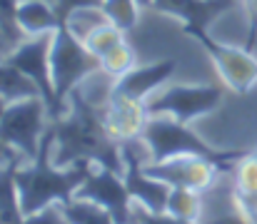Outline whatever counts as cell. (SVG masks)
<instances>
[{
    "instance_id": "obj_30",
    "label": "cell",
    "mask_w": 257,
    "mask_h": 224,
    "mask_svg": "<svg viewBox=\"0 0 257 224\" xmlns=\"http://www.w3.org/2000/svg\"><path fill=\"white\" fill-rule=\"evenodd\" d=\"M5 107H8V102H5V100H3V97H0V115H3V112H5Z\"/></svg>"
},
{
    "instance_id": "obj_3",
    "label": "cell",
    "mask_w": 257,
    "mask_h": 224,
    "mask_svg": "<svg viewBox=\"0 0 257 224\" xmlns=\"http://www.w3.org/2000/svg\"><path fill=\"white\" fill-rule=\"evenodd\" d=\"M140 137L150 147L153 162H165V159L180 157V154H195V157L215 162L217 167H227L230 159L242 157L240 152H217V149H212L190 127H185V122L175 120L170 115H150L143 132H140Z\"/></svg>"
},
{
    "instance_id": "obj_22",
    "label": "cell",
    "mask_w": 257,
    "mask_h": 224,
    "mask_svg": "<svg viewBox=\"0 0 257 224\" xmlns=\"http://www.w3.org/2000/svg\"><path fill=\"white\" fill-rule=\"evenodd\" d=\"M18 5H20V0H0V28L8 38L10 53L25 40V33L18 25Z\"/></svg>"
},
{
    "instance_id": "obj_32",
    "label": "cell",
    "mask_w": 257,
    "mask_h": 224,
    "mask_svg": "<svg viewBox=\"0 0 257 224\" xmlns=\"http://www.w3.org/2000/svg\"><path fill=\"white\" fill-rule=\"evenodd\" d=\"M50 3H58V0H50Z\"/></svg>"
},
{
    "instance_id": "obj_4",
    "label": "cell",
    "mask_w": 257,
    "mask_h": 224,
    "mask_svg": "<svg viewBox=\"0 0 257 224\" xmlns=\"http://www.w3.org/2000/svg\"><path fill=\"white\" fill-rule=\"evenodd\" d=\"M50 73L55 85V97L60 107L65 110V100L80 82L102 73V60L87 50L83 40H78L65 25H60L53 35V48H50Z\"/></svg>"
},
{
    "instance_id": "obj_19",
    "label": "cell",
    "mask_w": 257,
    "mask_h": 224,
    "mask_svg": "<svg viewBox=\"0 0 257 224\" xmlns=\"http://www.w3.org/2000/svg\"><path fill=\"white\" fill-rule=\"evenodd\" d=\"M140 0H105L102 3V10L107 15V20L120 28L122 33L133 30L138 25V15H140Z\"/></svg>"
},
{
    "instance_id": "obj_5",
    "label": "cell",
    "mask_w": 257,
    "mask_h": 224,
    "mask_svg": "<svg viewBox=\"0 0 257 224\" xmlns=\"http://www.w3.org/2000/svg\"><path fill=\"white\" fill-rule=\"evenodd\" d=\"M48 105L43 97H25L10 102L0 115V140L15 149L28 162H35L45 137Z\"/></svg>"
},
{
    "instance_id": "obj_6",
    "label": "cell",
    "mask_w": 257,
    "mask_h": 224,
    "mask_svg": "<svg viewBox=\"0 0 257 224\" xmlns=\"http://www.w3.org/2000/svg\"><path fill=\"white\" fill-rule=\"evenodd\" d=\"M222 102V87L217 85H172L168 90L153 92L145 100L150 115H170L180 122H190L200 115L212 112Z\"/></svg>"
},
{
    "instance_id": "obj_13",
    "label": "cell",
    "mask_w": 257,
    "mask_h": 224,
    "mask_svg": "<svg viewBox=\"0 0 257 224\" xmlns=\"http://www.w3.org/2000/svg\"><path fill=\"white\" fill-rule=\"evenodd\" d=\"M145 122H148V110L143 100L110 95V102L105 107V125L115 140L122 142L130 137H140Z\"/></svg>"
},
{
    "instance_id": "obj_17",
    "label": "cell",
    "mask_w": 257,
    "mask_h": 224,
    "mask_svg": "<svg viewBox=\"0 0 257 224\" xmlns=\"http://www.w3.org/2000/svg\"><path fill=\"white\" fill-rule=\"evenodd\" d=\"M107 23H110V20H107V15H105L102 8H78V10H73V13L65 18L63 25H65L78 40L85 43L97 28H102V25H107Z\"/></svg>"
},
{
    "instance_id": "obj_7",
    "label": "cell",
    "mask_w": 257,
    "mask_h": 224,
    "mask_svg": "<svg viewBox=\"0 0 257 224\" xmlns=\"http://www.w3.org/2000/svg\"><path fill=\"white\" fill-rule=\"evenodd\" d=\"M53 35H55V33H45V35H30V38H25V40H23V43L8 55V60H10L18 70H23V73L38 85L40 97H43L45 105H48V115H50L53 122H55V120L63 117L65 110L60 107V102H58V97H55V85H53V73H50V48H53Z\"/></svg>"
},
{
    "instance_id": "obj_31",
    "label": "cell",
    "mask_w": 257,
    "mask_h": 224,
    "mask_svg": "<svg viewBox=\"0 0 257 224\" xmlns=\"http://www.w3.org/2000/svg\"><path fill=\"white\" fill-rule=\"evenodd\" d=\"M140 5L145 8V5H153V0H140Z\"/></svg>"
},
{
    "instance_id": "obj_24",
    "label": "cell",
    "mask_w": 257,
    "mask_h": 224,
    "mask_svg": "<svg viewBox=\"0 0 257 224\" xmlns=\"http://www.w3.org/2000/svg\"><path fill=\"white\" fill-rule=\"evenodd\" d=\"M23 224H73V222L68 219L63 204L55 202V204H48V207H43V209H38L33 214H25Z\"/></svg>"
},
{
    "instance_id": "obj_28",
    "label": "cell",
    "mask_w": 257,
    "mask_h": 224,
    "mask_svg": "<svg viewBox=\"0 0 257 224\" xmlns=\"http://www.w3.org/2000/svg\"><path fill=\"white\" fill-rule=\"evenodd\" d=\"M20 159H23V157H20L15 149L0 140V167H5V164H10V162H20Z\"/></svg>"
},
{
    "instance_id": "obj_25",
    "label": "cell",
    "mask_w": 257,
    "mask_h": 224,
    "mask_svg": "<svg viewBox=\"0 0 257 224\" xmlns=\"http://www.w3.org/2000/svg\"><path fill=\"white\" fill-rule=\"evenodd\" d=\"M133 214H135V224H192L190 219H180L175 214H165V212H150L145 204L135 202L133 204Z\"/></svg>"
},
{
    "instance_id": "obj_11",
    "label": "cell",
    "mask_w": 257,
    "mask_h": 224,
    "mask_svg": "<svg viewBox=\"0 0 257 224\" xmlns=\"http://www.w3.org/2000/svg\"><path fill=\"white\" fill-rule=\"evenodd\" d=\"M240 0H153V8L182 20L187 35H197L210 28V23L230 10Z\"/></svg>"
},
{
    "instance_id": "obj_27",
    "label": "cell",
    "mask_w": 257,
    "mask_h": 224,
    "mask_svg": "<svg viewBox=\"0 0 257 224\" xmlns=\"http://www.w3.org/2000/svg\"><path fill=\"white\" fill-rule=\"evenodd\" d=\"M250 13V38H247V50L257 45V0H242Z\"/></svg>"
},
{
    "instance_id": "obj_9",
    "label": "cell",
    "mask_w": 257,
    "mask_h": 224,
    "mask_svg": "<svg viewBox=\"0 0 257 224\" xmlns=\"http://www.w3.org/2000/svg\"><path fill=\"white\" fill-rule=\"evenodd\" d=\"M212 58L217 73L222 75V80L235 90V92H247L252 85L257 82V58L252 55V50H240V48H230L222 45L217 40L210 38L207 30L192 35Z\"/></svg>"
},
{
    "instance_id": "obj_2",
    "label": "cell",
    "mask_w": 257,
    "mask_h": 224,
    "mask_svg": "<svg viewBox=\"0 0 257 224\" xmlns=\"http://www.w3.org/2000/svg\"><path fill=\"white\" fill-rule=\"evenodd\" d=\"M55 142L53 127L45 132L40 154L38 159L25 167V169H15V184L20 192V207L25 214H33L48 204H65L70 199H75V192L80 189V184L87 179V174L92 172V162L90 159H78L73 164H68V169H58V164L48 162L50 157V145Z\"/></svg>"
},
{
    "instance_id": "obj_20",
    "label": "cell",
    "mask_w": 257,
    "mask_h": 224,
    "mask_svg": "<svg viewBox=\"0 0 257 224\" xmlns=\"http://www.w3.org/2000/svg\"><path fill=\"white\" fill-rule=\"evenodd\" d=\"M175 217L180 219H195L200 214V197L197 189H187V187H172L170 189V199H168V209Z\"/></svg>"
},
{
    "instance_id": "obj_15",
    "label": "cell",
    "mask_w": 257,
    "mask_h": 224,
    "mask_svg": "<svg viewBox=\"0 0 257 224\" xmlns=\"http://www.w3.org/2000/svg\"><path fill=\"white\" fill-rule=\"evenodd\" d=\"M18 162L0 167V224H23L25 212L20 207V192L15 184Z\"/></svg>"
},
{
    "instance_id": "obj_21",
    "label": "cell",
    "mask_w": 257,
    "mask_h": 224,
    "mask_svg": "<svg viewBox=\"0 0 257 224\" xmlns=\"http://www.w3.org/2000/svg\"><path fill=\"white\" fill-rule=\"evenodd\" d=\"M120 43H125V33H122L120 28H115L112 23H107V25L97 28V30H95V33L85 40L87 50H90V53H95L100 60H102L110 50H115Z\"/></svg>"
},
{
    "instance_id": "obj_12",
    "label": "cell",
    "mask_w": 257,
    "mask_h": 224,
    "mask_svg": "<svg viewBox=\"0 0 257 224\" xmlns=\"http://www.w3.org/2000/svg\"><path fill=\"white\" fill-rule=\"evenodd\" d=\"M175 73V60H160L145 68H133L125 75L115 77L112 92L115 97H130V100H148L160 85H165Z\"/></svg>"
},
{
    "instance_id": "obj_18",
    "label": "cell",
    "mask_w": 257,
    "mask_h": 224,
    "mask_svg": "<svg viewBox=\"0 0 257 224\" xmlns=\"http://www.w3.org/2000/svg\"><path fill=\"white\" fill-rule=\"evenodd\" d=\"M63 209L73 224H115L112 214L105 207L87 199H70L63 204Z\"/></svg>"
},
{
    "instance_id": "obj_26",
    "label": "cell",
    "mask_w": 257,
    "mask_h": 224,
    "mask_svg": "<svg viewBox=\"0 0 257 224\" xmlns=\"http://www.w3.org/2000/svg\"><path fill=\"white\" fill-rule=\"evenodd\" d=\"M102 3H105V0H58L55 8H58V13H60V20L65 23V18H68L73 10H78V8H102Z\"/></svg>"
},
{
    "instance_id": "obj_14",
    "label": "cell",
    "mask_w": 257,
    "mask_h": 224,
    "mask_svg": "<svg viewBox=\"0 0 257 224\" xmlns=\"http://www.w3.org/2000/svg\"><path fill=\"white\" fill-rule=\"evenodd\" d=\"M18 25L25 33V38H30V35L55 33L63 25V20H60L55 3H50V0H20Z\"/></svg>"
},
{
    "instance_id": "obj_10",
    "label": "cell",
    "mask_w": 257,
    "mask_h": 224,
    "mask_svg": "<svg viewBox=\"0 0 257 224\" xmlns=\"http://www.w3.org/2000/svg\"><path fill=\"white\" fill-rule=\"evenodd\" d=\"M212 167H217L210 159L195 157V154H180L165 162H153L150 167H143L150 177L168 182L170 187H187V189H205L212 179Z\"/></svg>"
},
{
    "instance_id": "obj_8",
    "label": "cell",
    "mask_w": 257,
    "mask_h": 224,
    "mask_svg": "<svg viewBox=\"0 0 257 224\" xmlns=\"http://www.w3.org/2000/svg\"><path fill=\"white\" fill-rule=\"evenodd\" d=\"M75 199H87L105 207L112 214L115 224H135L133 197L127 192L125 177L112 169H105V167L92 169L87 179L80 184V189L75 192Z\"/></svg>"
},
{
    "instance_id": "obj_29",
    "label": "cell",
    "mask_w": 257,
    "mask_h": 224,
    "mask_svg": "<svg viewBox=\"0 0 257 224\" xmlns=\"http://www.w3.org/2000/svg\"><path fill=\"white\" fill-rule=\"evenodd\" d=\"M8 55H10V45H8V38H5V33L0 28V60L8 58Z\"/></svg>"
},
{
    "instance_id": "obj_1",
    "label": "cell",
    "mask_w": 257,
    "mask_h": 224,
    "mask_svg": "<svg viewBox=\"0 0 257 224\" xmlns=\"http://www.w3.org/2000/svg\"><path fill=\"white\" fill-rule=\"evenodd\" d=\"M68 102H70V115L53 122V135L58 145L53 162L58 167H65L78 159H90L97 167L125 174L122 149L105 125V112H100L87 100V95L80 87L70 92Z\"/></svg>"
},
{
    "instance_id": "obj_16",
    "label": "cell",
    "mask_w": 257,
    "mask_h": 224,
    "mask_svg": "<svg viewBox=\"0 0 257 224\" xmlns=\"http://www.w3.org/2000/svg\"><path fill=\"white\" fill-rule=\"evenodd\" d=\"M0 97L10 105L25 97H40V90L23 70H18L8 58H3L0 60Z\"/></svg>"
},
{
    "instance_id": "obj_23",
    "label": "cell",
    "mask_w": 257,
    "mask_h": 224,
    "mask_svg": "<svg viewBox=\"0 0 257 224\" xmlns=\"http://www.w3.org/2000/svg\"><path fill=\"white\" fill-rule=\"evenodd\" d=\"M133 68H135V53L127 43H120L115 50H110L102 58V73L110 75V77H120Z\"/></svg>"
}]
</instances>
